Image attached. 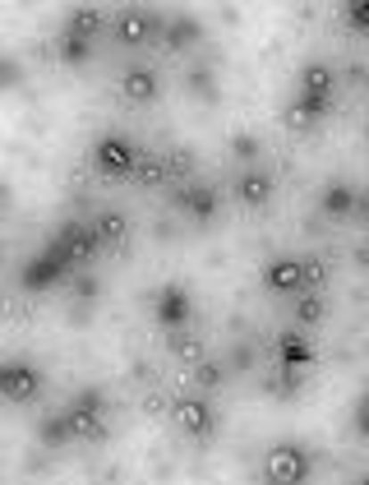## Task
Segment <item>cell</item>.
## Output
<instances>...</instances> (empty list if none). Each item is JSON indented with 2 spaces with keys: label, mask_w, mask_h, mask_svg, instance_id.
Masks as SVG:
<instances>
[{
  "label": "cell",
  "mask_w": 369,
  "mask_h": 485,
  "mask_svg": "<svg viewBox=\"0 0 369 485\" xmlns=\"http://www.w3.org/2000/svg\"><path fill=\"white\" fill-rule=\"evenodd\" d=\"M231 148L241 153V157H254V153H258V139H254V134H235V139H231Z\"/></svg>",
  "instance_id": "cell-31"
},
{
  "label": "cell",
  "mask_w": 369,
  "mask_h": 485,
  "mask_svg": "<svg viewBox=\"0 0 369 485\" xmlns=\"http://www.w3.org/2000/svg\"><path fill=\"white\" fill-rule=\"evenodd\" d=\"M0 393L10 402H33L42 393V374L33 365H5L0 370Z\"/></svg>",
  "instance_id": "cell-8"
},
{
  "label": "cell",
  "mask_w": 369,
  "mask_h": 485,
  "mask_svg": "<svg viewBox=\"0 0 369 485\" xmlns=\"http://www.w3.org/2000/svg\"><path fill=\"white\" fill-rule=\"evenodd\" d=\"M324 112H328V102H314V97H296L291 106H286V130H296V134H309L314 125L324 121Z\"/></svg>",
  "instance_id": "cell-11"
},
{
  "label": "cell",
  "mask_w": 369,
  "mask_h": 485,
  "mask_svg": "<svg viewBox=\"0 0 369 485\" xmlns=\"http://www.w3.org/2000/svg\"><path fill=\"white\" fill-rule=\"evenodd\" d=\"M347 19H351V29L369 33V0H356V5L347 10Z\"/></svg>",
  "instance_id": "cell-30"
},
{
  "label": "cell",
  "mask_w": 369,
  "mask_h": 485,
  "mask_svg": "<svg viewBox=\"0 0 369 485\" xmlns=\"http://www.w3.org/2000/svg\"><path fill=\"white\" fill-rule=\"evenodd\" d=\"M93 227H97V236H102V240H107V246H116V250H125V236H129V218H125V213H120V208H102Z\"/></svg>",
  "instance_id": "cell-15"
},
{
  "label": "cell",
  "mask_w": 369,
  "mask_h": 485,
  "mask_svg": "<svg viewBox=\"0 0 369 485\" xmlns=\"http://www.w3.org/2000/svg\"><path fill=\"white\" fill-rule=\"evenodd\" d=\"M139 412H144L148 421H162V416H171V397H167L162 389H148V393L139 397Z\"/></svg>",
  "instance_id": "cell-25"
},
{
  "label": "cell",
  "mask_w": 369,
  "mask_h": 485,
  "mask_svg": "<svg viewBox=\"0 0 369 485\" xmlns=\"http://www.w3.org/2000/svg\"><path fill=\"white\" fill-rule=\"evenodd\" d=\"M277 352H282V365L286 370H300V365H309V338H300V333H286V338H277Z\"/></svg>",
  "instance_id": "cell-19"
},
{
  "label": "cell",
  "mask_w": 369,
  "mask_h": 485,
  "mask_svg": "<svg viewBox=\"0 0 369 485\" xmlns=\"http://www.w3.org/2000/svg\"><path fill=\"white\" fill-rule=\"evenodd\" d=\"M51 278H56V259H42V263H33L29 273H23V282H29V287H42Z\"/></svg>",
  "instance_id": "cell-28"
},
{
  "label": "cell",
  "mask_w": 369,
  "mask_h": 485,
  "mask_svg": "<svg viewBox=\"0 0 369 485\" xmlns=\"http://www.w3.org/2000/svg\"><path fill=\"white\" fill-rule=\"evenodd\" d=\"M190 380H194L199 389H222V384L231 380V370H226L222 361H199V365L190 370Z\"/></svg>",
  "instance_id": "cell-23"
},
{
  "label": "cell",
  "mask_w": 369,
  "mask_h": 485,
  "mask_svg": "<svg viewBox=\"0 0 369 485\" xmlns=\"http://www.w3.org/2000/svg\"><path fill=\"white\" fill-rule=\"evenodd\" d=\"M351 485H369V476H356V481H351Z\"/></svg>",
  "instance_id": "cell-36"
},
{
  "label": "cell",
  "mask_w": 369,
  "mask_h": 485,
  "mask_svg": "<svg viewBox=\"0 0 369 485\" xmlns=\"http://www.w3.org/2000/svg\"><path fill=\"white\" fill-rule=\"evenodd\" d=\"M139 148L129 144V139H120V134H102V139L93 144V167L102 171V176H111V180H120V176H135L139 171Z\"/></svg>",
  "instance_id": "cell-2"
},
{
  "label": "cell",
  "mask_w": 369,
  "mask_h": 485,
  "mask_svg": "<svg viewBox=\"0 0 369 485\" xmlns=\"http://www.w3.org/2000/svg\"><path fill=\"white\" fill-rule=\"evenodd\" d=\"M167 347H171V356H176L180 365H190V370H194L199 361H208V356H203V338H194L190 329H176V333L167 338Z\"/></svg>",
  "instance_id": "cell-16"
},
{
  "label": "cell",
  "mask_w": 369,
  "mask_h": 485,
  "mask_svg": "<svg viewBox=\"0 0 369 485\" xmlns=\"http://www.w3.org/2000/svg\"><path fill=\"white\" fill-rule=\"evenodd\" d=\"M309 472H314L309 448H300V444H277V448H268V457H263V476H268V485H305Z\"/></svg>",
  "instance_id": "cell-1"
},
{
  "label": "cell",
  "mask_w": 369,
  "mask_h": 485,
  "mask_svg": "<svg viewBox=\"0 0 369 485\" xmlns=\"http://www.w3.org/2000/svg\"><path fill=\"white\" fill-rule=\"evenodd\" d=\"M356 259H360V263H365V268H369V250H356Z\"/></svg>",
  "instance_id": "cell-35"
},
{
  "label": "cell",
  "mask_w": 369,
  "mask_h": 485,
  "mask_svg": "<svg viewBox=\"0 0 369 485\" xmlns=\"http://www.w3.org/2000/svg\"><path fill=\"white\" fill-rule=\"evenodd\" d=\"M157 88H162V79H157L152 65H129L125 79H120V97H125V102H135V106L157 102Z\"/></svg>",
  "instance_id": "cell-6"
},
{
  "label": "cell",
  "mask_w": 369,
  "mask_h": 485,
  "mask_svg": "<svg viewBox=\"0 0 369 485\" xmlns=\"http://www.w3.org/2000/svg\"><path fill=\"white\" fill-rule=\"evenodd\" d=\"M337 88V70L328 61H309L300 70V97H314V102H328Z\"/></svg>",
  "instance_id": "cell-10"
},
{
  "label": "cell",
  "mask_w": 369,
  "mask_h": 485,
  "mask_svg": "<svg viewBox=\"0 0 369 485\" xmlns=\"http://www.w3.org/2000/svg\"><path fill=\"white\" fill-rule=\"evenodd\" d=\"M65 61H88V38H74V33H65Z\"/></svg>",
  "instance_id": "cell-29"
},
{
  "label": "cell",
  "mask_w": 369,
  "mask_h": 485,
  "mask_svg": "<svg viewBox=\"0 0 369 485\" xmlns=\"http://www.w3.org/2000/svg\"><path fill=\"white\" fill-rule=\"evenodd\" d=\"M324 213L328 218H347V213H356V190L351 185H328L324 190Z\"/></svg>",
  "instance_id": "cell-21"
},
{
  "label": "cell",
  "mask_w": 369,
  "mask_h": 485,
  "mask_svg": "<svg viewBox=\"0 0 369 485\" xmlns=\"http://www.w3.org/2000/svg\"><path fill=\"white\" fill-rule=\"evenodd\" d=\"M157 319L167 323V329H184V319H190V296H184L180 287H167L162 291V301H157Z\"/></svg>",
  "instance_id": "cell-14"
},
{
  "label": "cell",
  "mask_w": 369,
  "mask_h": 485,
  "mask_svg": "<svg viewBox=\"0 0 369 485\" xmlns=\"http://www.w3.org/2000/svg\"><path fill=\"white\" fill-rule=\"evenodd\" d=\"M139 180H144V190H167V180H171V167H167V157H157V153H144V157H139Z\"/></svg>",
  "instance_id": "cell-18"
},
{
  "label": "cell",
  "mask_w": 369,
  "mask_h": 485,
  "mask_svg": "<svg viewBox=\"0 0 369 485\" xmlns=\"http://www.w3.org/2000/svg\"><path fill=\"white\" fill-rule=\"evenodd\" d=\"M365 144H369V116H365Z\"/></svg>",
  "instance_id": "cell-37"
},
{
  "label": "cell",
  "mask_w": 369,
  "mask_h": 485,
  "mask_svg": "<svg viewBox=\"0 0 369 485\" xmlns=\"http://www.w3.org/2000/svg\"><path fill=\"white\" fill-rule=\"evenodd\" d=\"M102 397L97 393H84L65 412V425H70V439H102Z\"/></svg>",
  "instance_id": "cell-4"
},
{
  "label": "cell",
  "mask_w": 369,
  "mask_h": 485,
  "mask_svg": "<svg viewBox=\"0 0 369 485\" xmlns=\"http://www.w3.org/2000/svg\"><path fill=\"white\" fill-rule=\"evenodd\" d=\"M65 439H70V425H65V416H61V421H56V416H51V421H42V444H46V448H61Z\"/></svg>",
  "instance_id": "cell-26"
},
{
  "label": "cell",
  "mask_w": 369,
  "mask_h": 485,
  "mask_svg": "<svg viewBox=\"0 0 369 485\" xmlns=\"http://www.w3.org/2000/svg\"><path fill=\"white\" fill-rule=\"evenodd\" d=\"M203 38V29H199V23L194 19H171V29H167V51H190L194 42Z\"/></svg>",
  "instance_id": "cell-20"
},
{
  "label": "cell",
  "mask_w": 369,
  "mask_h": 485,
  "mask_svg": "<svg viewBox=\"0 0 369 485\" xmlns=\"http://www.w3.org/2000/svg\"><path fill=\"white\" fill-rule=\"evenodd\" d=\"M111 29H116V42L120 46H148V38L157 33V19L144 14V10H120L111 19Z\"/></svg>",
  "instance_id": "cell-7"
},
{
  "label": "cell",
  "mask_w": 369,
  "mask_h": 485,
  "mask_svg": "<svg viewBox=\"0 0 369 485\" xmlns=\"http://www.w3.org/2000/svg\"><path fill=\"white\" fill-rule=\"evenodd\" d=\"M180 208L190 213L194 222H208V218H213V208H217V190H213V185H184Z\"/></svg>",
  "instance_id": "cell-13"
},
{
  "label": "cell",
  "mask_w": 369,
  "mask_h": 485,
  "mask_svg": "<svg viewBox=\"0 0 369 485\" xmlns=\"http://www.w3.org/2000/svg\"><path fill=\"white\" fill-rule=\"evenodd\" d=\"M78 296H84V301H93V296H97V282L84 278V282H78Z\"/></svg>",
  "instance_id": "cell-34"
},
{
  "label": "cell",
  "mask_w": 369,
  "mask_h": 485,
  "mask_svg": "<svg viewBox=\"0 0 369 485\" xmlns=\"http://www.w3.org/2000/svg\"><path fill=\"white\" fill-rule=\"evenodd\" d=\"M356 213H360V222L369 227V190H360V195H356Z\"/></svg>",
  "instance_id": "cell-33"
},
{
  "label": "cell",
  "mask_w": 369,
  "mask_h": 485,
  "mask_svg": "<svg viewBox=\"0 0 369 485\" xmlns=\"http://www.w3.org/2000/svg\"><path fill=\"white\" fill-rule=\"evenodd\" d=\"M167 167H171L176 180H190V176L199 171V153H194V148H171V153H167Z\"/></svg>",
  "instance_id": "cell-24"
},
{
  "label": "cell",
  "mask_w": 369,
  "mask_h": 485,
  "mask_svg": "<svg viewBox=\"0 0 369 485\" xmlns=\"http://www.w3.org/2000/svg\"><path fill=\"white\" fill-rule=\"evenodd\" d=\"M324 319H328L324 291H300L296 296V323H300V329H314V323H324Z\"/></svg>",
  "instance_id": "cell-17"
},
{
  "label": "cell",
  "mask_w": 369,
  "mask_h": 485,
  "mask_svg": "<svg viewBox=\"0 0 369 485\" xmlns=\"http://www.w3.org/2000/svg\"><path fill=\"white\" fill-rule=\"evenodd\" d=\"M300 268H305V291H319L324 287V278H328V268H324V259H300Z\"/></svg>",
  "instance_id": "cell-27"
},
{
  "label": "cell",
  "mask_w": 369,
  "mask_h": 485,
  "mask_svg": "<svg viewBox=\"0 0 369 485\" xmlns=\"http://www.w3.org/2000/svg\"><path fill=\"white\" fill-rule=\"evenodd\" d=\"M97 227H65V236H61V259L65 263H93V255H97Z\"/></svg>",
  "instance_id": "cell-9"
},
{
  "label": "cell",
  "mask_w": 369,
  "mask_h": 485,
  "mask_svg": "<svg viewBox=\"0 0 369 485\" xmlns=\"http://www.w3.org/2000/svg\"><path fill=\"white\" fill-rule=\"evenodd\" d=\"M235 199H241L245 208H263L273 199V176H263V171H245L241 180H235Z\"/></svg>",
  "instance_id": "cell-12"
},
{
  "label": "cell",
  "mask_w": 369,
  "mask_h": 485,
  "mask_svg": "<svg viewBox=\"0 0 369 485\" xmlns=\"http://www.w3.org/2000/svg\"><path fill=\"white\" fill-rule=\"evenodd\" d=\"M97 29H102V10H93V5H78L65 23V33H74V38H93Z\"/></svg>",
  "instance_id": "cell-22"
},
{
  "label": "cell",
  "mask_w": 369,
  "mask_h": 485,
  "mask_svg": "<svg viewBox=\"0 0 369 485\" xmlns=\"http://www.w3.org/2000/svg\"><path fill=\"white\" fill-rule=\"evenodd\" d=\"M263 282H268V291L300 296L305 291V268H300L296 255H277V259H268V268H263Z\"/></svg>",
  "instance_id": "cell-5"
},
{
  "label": "cell",
  "mask_w": 369,
  "mask_h": 485,
  "mask_svg": "<svg viewBox=\"0 0 369 485\" xmlns=\"http://www.w3.org/2000/svg\"><path fill=\"white\" fill-rule=\"evenodd\" d=\"M356 430L369 435V397H360V407H356Z\"/></svg>",
  "instance_id": "cell-32"
},
{
  "label": "cell",
  "mask_w": 369,
  "mask_h": 485,
  "mask_svg": "<svg viewBox=\"0 0 369 485\" xmlns=\"http://www.w3.org/2000/svg\"><path fill=\"white\" fill-rule=\"evenodd\" d=\"M171 421H176L180 435L203 439L208 430H213V407H208L203 397H176V402H171Z\"/></svg>",
  "instance_id": "cell-3"
}]
</instances>
